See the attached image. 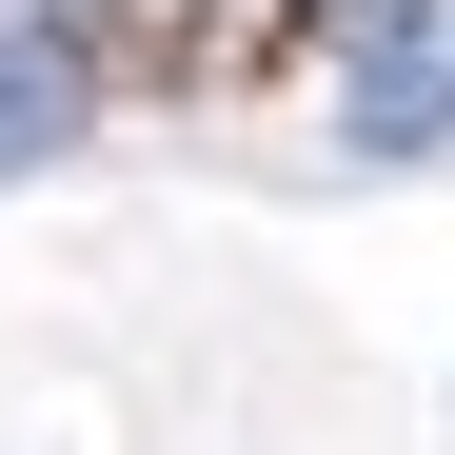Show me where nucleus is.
I'll list each match as a JSON object with an SVG mask.
<instances>
[{"label":"nucleus","instance_id":"obj_1","mask_svg":"<svg viewBox=\"0 0 455 455\" xmlns=\"http://www.w3.org/2000/svg\"><path fill=\"white\" fill-rule=\"evenodd\" d=\"M80 119H100V40L60 0H0V179H40Z\"/></svg>","mask_w":455,"mask_h":455},{"label":"nucleus","instance_id":"obj_2","mask_svg":"<svg viewBox=\"0 0 455 455\" xmlns=\"http://www.w3.org/2000/svg\"><path fill=\"white\" fill-rule=\"evenodd\" d=\"M435 119H455V20L435 0H376V40H356V159H416Z\"/></svg>","mask_w":455,"mask_h":455}]
</instances>
